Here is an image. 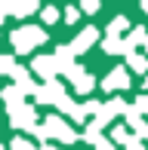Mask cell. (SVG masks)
Segmentation results:
<instances>
[{
	"label": "cell",
	"mask_w": 148,
	"mask_h": 150,
	"mask_svg": "<svg viewBox=\"0 0 148 150\" xmlns=\"http://www.w3.org/2000/svg\"><path fill=\"white\" fill-rule=\"evenodd\" d=\"M37 135H40V138H59V141H65V144L77 141V132L68 129V122H65L62 117H50L46 126H37Z\"/></svg>",
	"instance_id": "obj_1"
},
{
	"label": "cell",
	"mask_w": 148,
	"mask_h": 150,
	"mask_svg": "<svg viewBox=\"0 0 148 150\" xmlns=\"http://www.w3.org/2000/svg\"><path fill=\"white\" fill-rule=\"evenodd\" d=\"M46 40V34L34 28V25H25V28H19L16 34H12V46H16V52H31L34 46H40Z\"/></svg>",
	"instance_id": "obj_2"
},
{
	"label": "cell",
	"mask_w": 148,
	"mask_h": 150,
	"mask_svg": "<svg viewBox=\"0 0 148 150\" xmlns=\"http://www.w3.org/2000/svg\"><path fill=\"white\" fill-rule=\"evenodd\" d=\"M9 122L16 129H25V132H37V113H34V107H28V104L9 107Z\"/></svg>",
	"instance_id": "obj_3"
},
{
	"label": "cell",
	"mask_w": 148,
	"mask_h": 150,
	"mask_svg": "<svg viewBox=\"0 0 148 150\" xmlns=\"http://www.w3.org/2000/svg\"><path fill=\"white\" fill-rule=\"evenodd\" d=\"M34 95H37V101H40V104H56V107H59V101H62L68 92H65V86H62V83L50 80V83H46V86H40Z\"/></svg>",
	"instance_id": "obj_4"
},
{
	"label": "cell",
	"mask_w": 148,
	"mask_h": 150,
	"mask_svg": "<svg viewBox=\"0 0 148 150\" xmlns=\"http://www.w3.org/2000/svg\"><path fill=\"white\" fill-rule=\"evenodd\" d=\"M31 71H34V74H40V77L50 83V80H56L59 64H56V58H50V55H37V58H34V64H31Z\"/></svg>",
	"instance_id": "obj_5"
},
{
	"label": "cell",
	"mask_w": 148,
	"mask_h": 150,
	"mask_svg": "<svg viewBox=\"0 0 148 150\" xmlns=\"http://www.w3.org/2000/svg\"><path fill=\"white\" fill-rule=\"evenodd\" d=\"M105 89L108 92H117V89H126V86H130V77H126V71L124 67H114V71L108 74V77H105Z\"/></svg>",
	"instance_id": "obj_6"
},
{
	"label": "cell",
	"mask_w": 148,
	"mask_h": 150,
	"mask_svg": "<svg viewBox=\"0 0 148 150\" xmlns=\"http://www.w3.org/2000/svg\"><path fill=\"white\" fill-rule=\"evenodd\" d=\"M96 37H99V31H96V28H83V31L77 34V40L71 43V52H74V55H77V52H86V46H90Z\"/></svg>",
	"instance_id": "obj_7"
},
{
	"label": "cell",
	"mask_w": 148,
	"mask_h": 150,
	"mask_svg": "<svg viewBox=\"0 0 148 150\" xmlns=\"http://www.w3.org/2000/svg\"><path fill=\"white\" fill-rule=\"evenodd\" d=\"M68 77H71V83H74V89H77V92H90V89H93V77L83 71V67H74Z\"/></svg>",
	"instance_id": "obj_8"
},
{
	"label": "cell",
	"mask_w": 148,
	"mask_h": 150,
	"mask_svg": "<svg viewBox=\"0 0 148 150\" xmlns=\"http://www.w3.org/2000/svg\"><path fill=\"white\" fill-rule=\"evenodd\" d=\"M12 80H16V86H19L22 92H37L34 80H31V74L25 71V67H16V71H12Z\"/></svg>",
	"instance_id": "obj_9"
},
{
	"label": "cell",
	"mask_w": 148,
	"mask_h": 150,
	"mask_svg": "<svg viewBox=\"0 0 148 150\" xmlns=\"http://www.w3.org/2000/svg\"><path fill=\"white\" fill-rule=\"evenodd\" d=\"M126 120H130V126L136 129V138H145L148 135V122L139 117V110H126Z\"/></svg>",
	"instance_id": "obj_10"
},
{
	"label": "cell",
	"mask_w": 148,
	"mask_h": 150,
	"mask_svg": "<svg viewBox=\"0 0 148 150\" xmlns=\"http://www.w3.org/2000/svg\"><path fill=\"white\" fill-rule=\"evenodd\" d=\"M6 12H12V16H31V12H37V3H34V0H25V3H6Z\"/></svg>",
	"instance_id": "obj_11"
},
{
	"label": "cell",
	"mask_w": 148,
	"mask_h": 150,
	"mask_svg": "<svg viewBox=\"0 0 148 150\" xmlns=\"http://www.w3.org/2000/svg\"><path fill=\"white\" fill-rule=\"evenodd\" d=\"M105 52L117 55V52H130V49H126V40H120V37H108V40H105Z\"/></svg>",
	"instance_id": "obj_12"
},
{
	"label": "cell",
	"mask_w": 148,
	"mask_h": 150,
	"mask_svg": "<svg viewBox=\"0 0 148 150\" xmlns=\"http://www.w3.org/2000/svg\"><path fill=\"white\" fill-rule=\"evenodd\" d=\"M126 28H130V18H126V16H117V18L108 25V37H117V34L126 31Z\"/></svg>",
	"instance_id": "obj_13"
},
{
	"label": "cell",
	"mask_w": 148,
	"mask_h": 150,
	"mask_svg": "<svg viewBox=\"0 0 148 150\" xmlns=\"http://www.w3.org/2000/svg\"><path fill=\"white\" fill-rule=\"evenodd\" d=\"M145 40H148V34H145V28H136V31L130 34V40H126V49L133 52V46H136V43H145Z\"/></svg>",
	"instance_id": "obj_14"
},
{
	"label": "cell",
	"mask_w": 148,
	"mask_h": 150,
	"mask_svg": "<svg viewBox=\"0 0 148 150\" xmlns=\"http://www.w3.org/2000/svg\"><path fill=\"white\" fill-rule=\"evenodd\" d=\"M12 71H16V61L9 55H0V74H6V77H12Z\"/></svg>",
	"instance_id": "obj_15"
},
{
	"label": "cell",
	"mask_w": 148,
	"mask_h": 150,
	"mask_svg": "<svg viewBox=\"0 0 148 150\" xmlns=\"http://www.w3.org/2000/svg\"><path fill=\"white\" fill-rule=\"evenodd\" d=\"M130 67H133V71H145V67H148V58L145 55H130Z\"/></svg>",
	"instance_id": "obj_16"
},
{
	"label": "cell",
	"mask_w": 148,
	"mask_h": 150,
	"mask_svg": "<svg viewBox=\"0 0 148 150\" xmlns=\"http://www.w3.org/2000/svg\"><path fill=\"white\" fill-rule=\"evenodd\" d=\"M9 147H12V150H37L34 144H31V141H25V138H16Z\"/></svg>",
	"instance_id": "obj_17"
},
{
	"label": "cell",
	"mask_w": 148,
	"mask_h": 150,
	"mask_svg": "<svg viewBox=\"0 0 148 150\" xmlns=\"http://www.w3.org/2000/svg\"><path fill=\"white\" fill-rule=\"evenodd\" d=\"M43 22H46V25L59 22V9H52V6H46V9H43Z\"/></svg>",
	"instance_id": "obj_18"
},
{
	"label": "cell",
	"mask_w": 148,
	"mask_h": 150,
	"mask_svg": "<svg viewBox=\"0 0 148 150\" xmlns=\"http://www.w3.org/2000/svg\"><path fill=\"white\" fill-rule=\"evenodd\" d=\"M114 141H120V144H126V141H130V135H126V129H124V126L114 129Z\"/></svg>",
	"instance_id": "obj_19"
},
{
	"label": "cell",
	"mask_w": 148,
	"mask_h": 150,
	"mask_svg": "<svg viewBox=\"0 0 148 150\" xmlns=\"http://www.w3.org/2000/svg\"><path fill=\"white\" fill-rule=\"evenodd\" d=\"M77 18H80V12L74 9V6H68V9H65V22H68V25H74Z\"/></svg>",
	"instance_id": "obj_20"
},
{
	"label": "cell",
	"mask_w": 148,
	"mask_h": 150,
	"mask_svg": "<svg viewBox=\"0 0 148 150\" xmlns=\"http://www.w3.org/2000/svg\"><path fill=\"white\" fill-rule=\"evenodd\" d=\"M93 147H96V150H114V147H111V141H105L102 135H99V138L93 141Z\"/></svg>",
	"instance_id": "obj_21"
},
{
	"label": "cell",
	"mask_w": 148,
	"mask_h": 150,
	"mask_svg": "<svg viewBox=\"0 0 148 150\" xmlns=\"http://www.w3.org/2000/svg\"><path fill=\"white\" fill-rule=\"evenodd\" d=\"M136 110H145V113H148V95H142V98L136 101Z\"/></svg>",
	"instance_id": "obj_22"
},
{
	"label": "cell",
	"mask_w": 148,
	"mask_h": 150,
	"mask_svg": "<svg viewBox=\"0 0 148 150\" xmlns=\"http://www.w3.org/2000/svg\"><path fill=\"white\" fill-rule=\"evenodd\" d=\"M96 9H99L96 0H86V3H83V12H96Z\"/></svg>",
	"instance_id": "obj_23"
},
{
	"label": "cell",
	"mask_w": 148,
	"mask_h": 150,
	"mask_svg": "<svg viewBox=\"0 0 148 150\" xmlns=\"http://www.w3.org/2000/svg\"><path fill=\"white\" fill-rule=\"evenodd\" d=\"M142 12H148V0H145V3H142Z\"/></svg>",
	"instance_id": "obj_24"
},
{
	"label": "cell",
	"mask_w": 148,
	"mask_h": 150,
	"mask_svg": "<svg viewBox=\"0 0 148 150\" xmlns=\"http://www.w3.org/2000/svg\"><path fill=\"white\" fill-rule=\"evenodd\" d=\"M145 89H148V80H145Z\"/></svg>",
	"instance_id": "obj_25"
}]
</instances>
